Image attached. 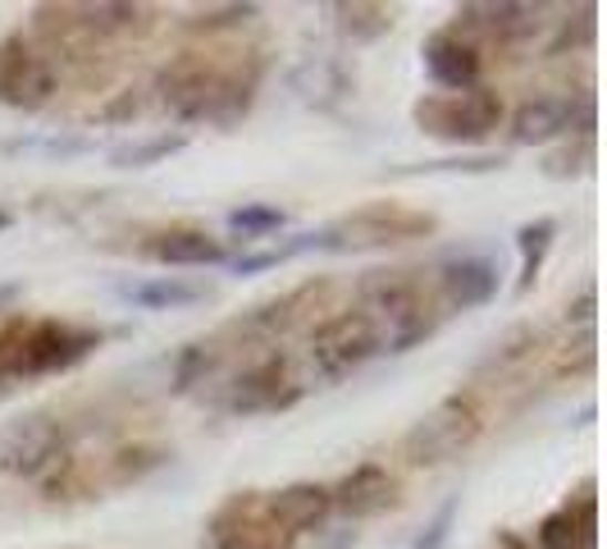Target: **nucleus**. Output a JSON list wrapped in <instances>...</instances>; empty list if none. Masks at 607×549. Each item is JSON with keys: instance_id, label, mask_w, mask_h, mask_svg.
<instances>
[{"instance_id": "f257e3e1", "label": "nucleus", "mask_w": 607, "mask_h": 549, "mask_svg": "<svg viewBox=\"0 0 607 549\" xmlns=\"http://www.w3.org/2000/svg\"><path fill=\"white\" fill-rule=\"evenodd\" d=\"M475 435H480V413L471 408L466 398H443L430 417H421L407 430L402 454L415 467H434V462H447V458H457L462 449H471Z\"/></svg>"}, {"instance_id": "f03ea898", "label": "nucleus", "mask_w": 607, "mask_h": 549, "mask_svg": "<svg viewBox=\"0 0 607 549\" xmlns=\"http://www.w3.org/2000/svg\"><path fill=\"white\" fill-rule=\"evenodd\" d=\"M374 353H384V329H379L366 312L333 316L329 325L316 329V339H311L316 372H320L325 380H338V376L357 372V366H366Z\"/></svg>"}, {"instance_id": "7ed1b4c3", "label": "nucleus", "mask_w": 607, "mask_h": 549, "mask_svg": "<svg viewBox=\"0 0 607 549\" xmlns=\"http://www.w3.org/2000/svg\"><path fill=\"white\" fill-rule=\"evenodd\" d=\"M415 120H421L430 133L439 138H452V142H462V138H484L488 129H498L503 120V105L493 92H439V96H425L421 105H415Z\"/></svg>"}, {"instance_id": "20e7f679", "label": "nucleus", "mask_w": 607, "mask_h": 549, "mask_svg": "<svg viewBox=\"0 0 607 549\" xmlns=\"http://www.w3.org/2000/svg\"><path fill=\"white\" fill-rule=\"evenodd\" d=\"M64 458V435L47 417H19L0 430V476H42Z\"/></svg>"}, {"instance_id": "39448f33", "label": "nucleus", "mask_w": 607, "mask_h": 549, "mask_svg": "<svg viewBox=\"0 0 607 549\" xmlns=\"http://www.w3.org/2000/svg\"><path fill=\"white\" fill-rule=\"evenodd\" d=\"M55 92V73L42 55H32L23 42H0V101L10 105H42Z\"/></svg>"}, {"instance_id": "423d86ee", "label": "nucleus", "mask_w": 607, "mask_h": 549, "mask_svg": "<svg viewBox=\"0 0 607 549\" xmlns=\"http://www.w3.org/2000/svg\"><path fill=\"white\" fill-rule=\"evenodd\" d=\"M398 499V481L389 476V467L379 462H361L352 476H343L333 490H329V504L338 512H348V518H374V512L393 508Z\"/></svg>"}, {"instance_id": "0eeeda50", "label": "nucleus", "mask_w": 607, "mask_h": 549, "mask_svg": "<svg viewBox=\"0 0 607 549\" xmlns=\"http://www.w3.org/2000/svg\"><path fill=\"white\" fill-rule=\"evenodd\" d=\"M425 64L434 73V83H443L447 92H471L480 79V51L471 42H462L457 32H439L425 47Z\"/></svg>"}, {"instance_id": "6e6552de", "label": "nucleus", "mask_w": 607, "mask_h": 549, "mask_svg": "<svg viewBox=\"0 0 607 549\" xmlns=\"http://www.w3.org/2000/svg\"><path fill=\"white\" fill-rule=\"evenodd\" d=\"M265 512L288 531V536H301V531H316L325 527V518L333 512L329 504V490L325 486H288L279 495L265 499Z\"/></svg>"}, {"instance_id": "1a4fd4ad", "label": "nucleus", "mask_w": 607, "mask_h": 549, "mask_svg": "<svg viewBox=\"0 0 607 549\" xmlns=\"http://www.w3.org/2000/svg\"><path fill=\"white\" fill-rule=\"evenodd\" d=\"M443 298L452 307H484L493 293H498V266L484 262V256H462V262H447L443 266Z\"/></svg>"}, {"instance_id": "9d476101", "label": "nucleus", "mask_w": 607, "mask_h": 549, "mask_svg": "<svg viewBox=\"0 0 607 549\" xmlns=\"http://www.w3.org/2000/svg\"><path fill=\"white\" fill-rule=\"evenodd\" d=\"M238 522H215V549H288V531L265 512V504L234 508Z\"/></svg>"}, {"instance_id": "9b49d317", "label": "nucleus", "mask_w": 607, "mask_h": 549, "mask_svg": "<svg viewBox=\"0 0 607 549\" xmlns=\"http://www.w3.org/2000/svg\"><path fill=\"white\" fill-rule=\"evenodd\" d=\"M576 124V101L566 96H539V101H525L512 120L516 142H548L557 133H566Z\"/></svg>"}, {"instance_id": "f8f14e48", "label": "nucleus", "mask_w": 607, "mask_h": 549, "mask_svg": "<svg viewBox=\"0 0 607 549\" xmlns=\"http://www.w3.org/2000/svg\"><path fill=\"white\" fill-rule=\"evenodd\" d=\"M421 230H430V220L425 215H407L398 206H370L357 220H348V234H361L357 243H398V238H411Z\"/></svg>"}, {"instance_id": "ddd939ff", "label": "nucleus", "mask_w": 607, "mask_h": 549, "mask_svg": "<svg viewBox=\"0 0 607 549\" xmlns=\"http://www.w3.org/2000/svg\"><path fill=\"white\" fill-rule=\"evenodd\" d=\"M279 385H284V362H256L247 376H238L234 385V398H229V408L234 413H260V408H279Z\"/></svg>"}, {"instance_id": "4468645a", "label": "nucleus", "mask_w": 607, "mask_h": 549, "mask_svg": "<svg viewBox=\"0 0 607 549\" xmlns=\"http://www.w3.org/2000/svg\"><path fill=\"white\" fill-rule=\"evenodd\" d=\"M151 256L165 266H210V262H224V247L210 234L178 230V234H161L151 243Z\"/></svg>"}, {"instance_id": "2eb2a0df", "label": "nucleus", "mask_w": 607, "mask_h": 549, "mask_svg": "<svg viewBox=\"0 0 607 549\" xmlns=\"http://www.w3.org/2000/svg\"><path fill=\"white\" fill-rule=\"evenodd\" d=\"M206 298V288H193V284H174V279H156V284H142V288H128V303L146 307V312H161V307H193Z\"/></svg>"}, {"instance_id": "dca6fc26", "label": "nucleus", "mask_w": 607, "mask_h": 549, "mask_svg": "<svg viewBox=\"0 0 607 549\" xmlns=\"http://www.w3.org/2000/svg\"><path fill=\"white\" fill-rule=\"evenodd\" d=\"M580 540L594 545V531L576 527L572 512H557V518H548V522L539 527V549H576Z\"/></svg>"}, {"instance_id": "f3484780", "label": "nucleus", "mask_w": 607, "mask_h": 549, "mask_svg": "<svg viewBox=\"0 0 607 549\" xmlns=\"http://www.w3.org/2000/svg\"><path fill=\"white\" fill-rule=\"evenodd\" d=\"M229 225H234L243 238H256V234H265V230H279L284 215H279L275 206H243V211L229 215Z\"/></svg>"}, {"instance_id": "a211bd4d", "label": "nucleus", "mask_w": 607, "mask_h": 549, "mask_svg": "<svg viewBox=\"0 0 607 549\" xmlns=\"http://www.w3.org/2000/svg\"><path fill=\"white\" fill-rule=\"evenodd\" d=\"M553 220H539V225H525L521 230V247H525V279H521V288L529 284V275L539 271V256H544V247H548V238H553Z\"/></svg>"}, {"instance_id": "6ab92c4d", "label": "nucleus", "mask_w": 607, "mask_h": 549, "mask_svg": "<svg viewBox=\"0 0 607 549\" xmlns=\"http://www.w3.org/2000/svg\"><path fill=\"white\" fill-rule=\"evenodd\" d=\"M183 138H156V142H142V146H124V152H115V165H151V161H161L169 152H178Z\"/></svg>"}, {"instance_id": "aec40b11", "label": "nucleus", "mask_w": 607, "mask_h": 549, "mask_svg": "<svg viewBox=\"0 0 607 549\" xmlns=\"http://www.w3.org/2000/svg\"><path fill=\"white\" fill-rule=\"evenodd\" d=\"M452 512H457V508H452V504H447V508L439 512V522L430 527V540H421V549H443V540H447V522H452Z\"/></svg>"}]
</instances>
